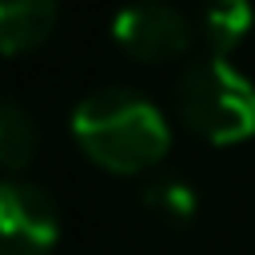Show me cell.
Masks as SVG:
<instances>
[{"label": "cell", "instance_id": "6da1fadb", "mask_svg": "<svg viewBox=\"0 0 255 255\" xmlns=\"http://www.w3.org/2000/svg\"><path fill=\"white\" fill-rule=\"evenodd\" d=\"M72 139L76 147L112 175H139L151 171L167 147L171 128L167 116L139 96L135 88H96L72 112Z\"/></svg>", "mask_w": 255, "mask_h": 255}, {"label": "cell", "instance_id": "7a4b0ae2", "mask_svg": "<svg viewBox=\"0 0 255 255\" xmlns=\"http://www.w3.org/2000/svg\"><path fill=\"white\" fill-rule=\"evenodd\" d=\"M175 112L203 143H243L255 135V84L227 56L195 60L175 80Z\"/></svg>", "mask_w": 255, "mask_h": 255}, {"label": "cell", "instance_id": "3957f363", "mask_svg": "<svg viewBox=\"0 0 255 255\" xmlns=\"http://www.w3.org/2000/svg\"><path fill=\"white\" fill-rule=\"evenodd\" d=\"M116 48L135 64H171L191 48V24L175 4L139 0L116 12L112 20Z\"/></svg>", "mask_w": 255, "mask_h": 255}, {"label": "cell", "instance_id": "277c9868", "mask_svg": "<svg viewBox=\"0 0 255 255\" xmlns=\"http://www.w3.org/2000/svg\"><path fill=\"white\" fill-rule=\"evenodd\" d=\"M60 243L56 199L28 179H0V255H52Z\"/></svg>", "mask_w": 255, "mask_h": 255}, {"label": "cell", "instance_id": "5b68a950", "mask_svg": "<svg viewBox=\"0 0 255 255\" xmlns=\"http://www.w3.org/2000/svg\"><path fill=\"white\" fill-rule=\"evenodd\" d=\"M60 0H0V56H28L48 44Z\"/></svg>", "mask_w": 255, "mask_h": 255}, {"label": "cell", "instance_id": "8992f818", "mask_svg": "<svg viewBox=\"0 0 255 255\" xmlns=\"http://www.w3.org/2000/svg\"><path fill=\"white\" fill-rule=\"evenodd\" d=\"M251 24H255L251 0H207L203 16H199V32H203V44L211 48V56L235 52L247 40Z\"/></svg>", "mask_w": 255, "mask_h": 255}, {"label": "cell", "instance_id": "52a82bcc", "mask_svg": "<svg viewBox=\"0 0 255 255\" xmlns=\"http://www.w3.org/2000/svg\"><path fill=\"white\" fill-rule=\"evenodd\" d=\"M40 128L16 100H0V171H24L36 159Z\"/></svg>", "mask_w": 255, "mask_h": 255}, {"label": "cell", "instance_id": "ba28073f", "mask_svg": "<svg viewBox=\"0 0 255 255\" xmlns=\"http://www.w3.org/2000/svg\"><path fill=\"white\" fill-rule=\"evenodd\" d=\"M143 207H147L155 219H163V223H171V227H183V223L195 219L199 195H195L191 183H183V179H175V175H159V179H151V183L143 187Z\"/></svg>", "mask_w": 255, "mask_h": 255}]
</instances>
